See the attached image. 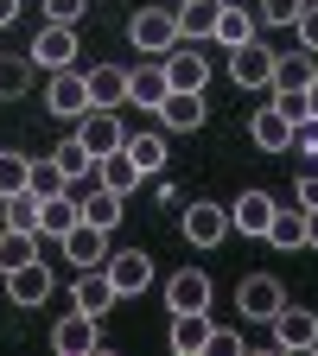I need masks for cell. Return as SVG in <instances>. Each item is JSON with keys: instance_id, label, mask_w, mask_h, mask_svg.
<instances>
[{"instance_id": "7", "label": "cell", "mask_w": 318, "mask_h": 356, "mask_svg": "<svg viewBox=\"0 0 318 356\" xmlns=\"http://www.w3.org/2000/svg\"><path fill=\"white\" fill-rule=\"evenodd\" d=\"M102 267H109V280H115L121 299H134V293L153 286V254H141V248H121V254H109Z\"/></svg>"}, {"instance_id": "28", "label": "cell", "mask_w": 318, "mask_h": 356, "mask_svg": "<svg viewBox=\"0 0 318 356\" xmlns=\"http://www.w3.org/2000/svg\"><path fill=\"white\" fill-rule=\"evenodd\" d=\"M77 204H83V222H96V229H115L127 197H115L109 185H96V191H89V197H77Z\"/></svg>"}, {"instance_id": "41", "label": "cell", "mask_w": 318, "mask_h": 356, "mask_svg": "<svg viewBox=\"0 0 318 356\" xmlns=\"http://www.w3.org/2000/svg\"><path fill=\"white\" fill-rule=\"evenodd\" d=\"M305 248H318V210H305Z\"/></svg>"}, {"instance_id": "6", "label": "cell", "mask_w": 318, "mask_h": 356, "mask_svg": "<svg viewBox=\"0 0 318 356\" xmlns=\"http://www.w3.org/2000/svg\"><path fill=\"white\" fill-rule=\"evenodd\" d=\"M115 280H109V267H77V286H70V305L89 312V318H102V312L115 305Z\"/></svg>"}, {"instance_id": "4", "label": "cell", "mask_w": 318, "mask_h": 356, "mask_svg": "<svg viewBox=\"0 0 318 356\" xmlns=\"http://www.w3.org/2000/svg\"><path fill=\"white\" fill-rule=\"evenodd\" d=\"M38 70H70V58H77V26H64V19H45V32L32 38V51H26Z\"/></svg>"}, {"instance_id": "31", "label": "cell", "mask_w": 318, "mask_h": 356, "mask_svg": "<svg viewBox=\"0 0 318 356\" xmlns=\"http://www.w3.org/2000/svg\"><path fill=\"white\" fill-rule=\"evenodd\" d=\"M267 242L274 248H305V210H274V222H267Z\"/></svg>"}, {"instance_id": "16", "label": "cell", "mask_w": 318, "mask_h": 356, "mask_svg": "<svg viewBox=\"0 0 318 356\" xmlns=\"http://www.w3.org/2000/svg\"><path fill=\"white\" fill-rule=\"evenodd\" d=\"M77 222H83V204H77L70 191H51V197L38 204V236H45V242H64Z\"/></svg>"}, {"instance_id": "13", "label": "cell", "mask_w": 318, "mask_h": 356, "mask_svg": "<svg viewBox=\"0 0 318 356\" xmlns=\"http://www.w3.org/2000/svg\"><path fill=\"white\" fill-rule=\"evenodd\" d=\"M230 236V210L223 204H185V242L191 248H216Z\"/></svg>"}, {"instance_id": "29", "label": "cell", "mask_w": 318, "mask_h": 356, "mask_svg": "<svg viewBox=\"0 0 318 356\" xmlns=\"http://www.w3.org/2000/svg\"><path fill=\"white\" fill-rule=\"evenodd\" d=\"M51 159H58V172L70 178V185H77V178H89V172H96V153H89V147L77 140V134H70V140H58V147H51Z\"/></svg>"}, {"instance_id": "10", "label": "cell", "mask_w": 318, "mask_h": 356, "mask_svg": "<svg viewBox=\"0 0 318 356\" xmlns=\"http://www.w3.org/2000/svg\"><path fill=\"white\" fill-rule=\"evenodd\" d=\"M77 140H83L89 153H96V159H102V153H115V147L127 140V134H121V121H115V108H83V115H77Z\"/></svg>"}, {"instance_id": "33", "label": "cell", "mask_w": 318, "mask_h": 356, "mask_svg": "<svg viewBox=\"0 0 318 356\" xmlns=\"http://www.w3.org/2000/svg\"><path fill=\"white\" fill-rule=\"evenodd\" d=\"M26 191L51 197V191H70V178L58 172V159H32V172H26Z\"/></svg>"}, {"instance_id": "17", "label": "cell", "mask_w": 318, "mask_h": 356, "mask_svg": "<svg viewBox=\"0 0 318 356\" xmlns=\"http://www.w3.org/2000/svg\"><path fill=\"white\" fill-rule=\"evenodd\" d=\"M274 197L267 191H242L236 204H230V229H242V236H267V222H274Z\"/></svg>"}, {"instance_id": "2", "label": "cell", "mask_w": 318, "mask_h": 356, "mask_svg": "<svg viewBox=\"0 0 318 356\" xmlns=\"http://www.w3.org/2000/svg\"><path fill=\"white\" fill-rule=\"evenodd\" d=\"M236 305H242L248 325H274V312L287 305V286H280L274 274H248V280L236 286Z\"/></svg>"}, {"instance_id": "35", "label": "cell", "mask_w": 318, "mask_h": 356, "mask_svg": "<svg viewBox=\"0 0 318 356\" xmlns=\"http://www.w3.org/2000/svg\"><path fill=\"white\" fill-rule=\"evenodd\" d=\"M26 172H32V159H26V153H0V197L26 191Z\"/></svg>"}, {"instance_id": "22", "label": "cell", "mask_w": 318, "mask_h": 356, "mask_svg": "<svg viewBox=\"0 0 318 356\" xmlns=\"http://www.w3.org/2000/svg\"><path fill=\"white\" fill-rule=\"evenodd\" d=\"M83 83H89V102H96V108H121V102H127V70H121V64L83 70Z\"/></svg>"}, {"instance_id": "36", "label": "cell", "mask_w": 318, "mask_h": 356, "mask_svg": "<svg viewBox=\"0 0 318 356\" xmlns=\"http://www.w3.org/2000/svg\"><path fill=\"white\" fill-rule=\"evenodd\" d=\"M305 7H312V0H261L255 13H261V26H293Z\"/></svg>"}, {"instance_id": "19", "label": "cell", "mask_w": 318, "mask_h": 356, "mask_svg": "<svg viewBox=\"0 0 318 356\" xmlns=\"http://www.w3.org/2000/svg\"><path fill=\"white\" fill-rule=\"evenodd\" d=\"M312 51H274V76H267V89L274 96H299V89L312 83Z\"/></svg>"}, {"instance_id": "14", "label": "cell", "mask_w": 318, "mask_h": 356, "mask_svg": "<svg viewBox=\"0 0 318 356\" xmlns=\"http://www.w3.org/2000/svg\"><path fill=\"white\" fill-rule=\"evenodd\" d=\"M230 76H236L242 89H267V76H274V51H267L261 38L236 44V51H230Z\"/></svg>"}, {"instance_id": "3", "label": "cell", "mask_w": 318, "mask_h": 356, "mask_svg": "<svg viewBox=\"0 0 318 356\" xmlns=\"http://www.w3.org/2000/svg\"><path fill=\"white\" fill-rule=\"evenodd\" d=\"M267 337H274V350H318V312H305V305H280L274 325H267Z\"/></svg>"}, {"instance_id": "11", "label": "cell", "mask_w": 318, "mask_h": 356, "mask_svg": "<svg viewBox=\"0 0 318 356\" xmlns=\"http://www.w3.org/2000/svg\"><path fill=\"white\" fill-rule=\"evenodd\" d=\"M293 127H299V121H293L280 102L255 108V121H248V134H255V147H261V153H287V147H293Z\"/></svg>"}, {"instance_id": "42", "label": "cell", "mask_w": 318, "mask_h": 356, "mask_svg": "<svg viewBox=\"0 0 318 356\" xmlns=\"http://www.w3.org/2000/svg\"><path fill=\"white\" fill-rule=\"evenodd\" d=\"M13 13H19V0H0V26H13Z\"/></svg>"}, {"instance_id": "27", "label": "cell", "mask_w": 318, "mask_h": 356, "mask_svg": "<svg viewBox=\"0 0 318 356\" xmlns=\"http://www.w3.org/2000/svg\"><path fill=\"white\" fill-rule=\"evenodd\" d=\"M38 191H13V197H0V229H32L38 236Z\"/></svg>"}, {"instance_id": "32", "label": "cell", "mask_w": 318, "mask_h": 356, "mask_svg": "<svg viewBox=\"0 0 318 356\" xmlns=\"http://www.w3.org/2000/svg\"><path fill=\"white\" fill-rule=\"evenodd\" d=\"M32 254H38V236H32V229H0V274L26 267Z\"/></svg>"}, {"instance_id": "15", "label": "cell", "mask_w": 318, "mask_h": 356, "mask_svg": "<svg viewBox=\"0 0 318 356\" xmlns=\"http://www.w3.org/2000/svg\"><path fill=\"white\" fill-rule=\"evenodd\" d=\"M51 343H58L64 356H89V350L102 343V331H96V318H89V312H77V305H70L64 318L51 325Z\"/></svg>"}, {"instance_id": "9", "label": "cell", "mask_w": 318, "mask_h": 356, "mask_svg": "<svg viewBox=\"0 0 318 356\" xmlns=\"http://www.w3.org/2000/svg\"><path fill=\"white\" fill-rule=\"evenodd\" d=\"M7 299L13 305H45V299H51V261L32 254L26 267H13V274H7Z\"/></svg>"}, {"instance_id": "5", "label": "cell", "mask_w": 318, "mask_h": 356, "mask_svg": "<svg viewBox=\"0 0 318 356\" xmlns=\"http://www.w3.org/2000/svg\"><path fill=\"white\" fill-rule=\"evenodd\" d=\"M159 64H166V83H172V89H204V83H210V64H204V44H198V38H178Z\"/></svg>"}, {"instance_id": "21", "label": "cell", "mask_w": 318, "mask_h": 356, "mask_svg": "<svg viewBox=\"0 0 318 356\" xmlns=\"http://www.w3.org/2000/svg\"><path fill=\"white\" fill-rule=\"evenodd\" d=\"M210 38L223 44V51L248 44V38H255V13H248V7H236V0H223V7H216V26H210Z\"/></svg>"}, {"instance_id": "24", "label": "cell", "mask_w": 318, "mask_h": 356, "mask_svg": "<svg viewBox=\"0 0 318 356\" xmlns=\"http://www.w3.org/2000/svg\"><path fill=\"white\" fill-rule=\"evenodd\" d=\"M102 236H109V229H96V222H77V229L58 242V254H70L77 267H102V261H109V254H102Z\"/></svg>"}, {"instance_id": "18", "label": "cell", "mask_w": 318, "mask_h": 356, "mask_svg": "<svg viewBox=\"0 0 318 356\" xmlns=\"http://www.w3.org/2000/svg\"><path fill=\"white\" fill-rule=\"evenodd\" d=\"M166 305H172V312H210V274H198V267L172 274V280H166Z\"/></svg>"}, {"instance_id": "8", "label": "cell", "mask_w": 318, "mask_h": 356, "mask_svg": "<svg viewBox=\"0 0 318 356\" xmlns=\"http://www.w3.org/2000/svg\"><path fill=\"white\" fill-rule=\"evenodd\" d=\"M45 108L64 115V121H77L83 108H96V102H89V83L77 70H51V83H45Z\"/></svg>"}, {"instance_id": "43", "label": "cell", "mask_w": 318, "mask_h": 356, "mask_svg": "<svg viewBox=\"0 0 318 356\" xmlns=\"http://www.w3.org/2000/svg\"><path fill=\"white\" fill-rule=\"evenodd\" d=\"M172 7H178V0H172Z\"/></svg>"}, {"instance_id": "23", "label": "cell", "mask_w": 318, "mask_h": 356, "mask_svg": "<svg viewBox=\"0 0 318 356\" xmlns=\"http://www.w3.org/2000/svg\"><path fill=\"white\" fill-rule=\"evenodd\" d=\"M204 343H210V312H172V350L204 356Z\"/></svg>"}, {"instance_id": "38", "label": "cell", "mask_w": 318, "mask_h": 356, "mask_svg": "<svg viewBox=\"0 0 318 356\" xmlns=\"http://www.w3.org/2000/svg\"><path fill=\"white\" fill-rule=\"evenodd\" d=\"M293 32H299V51H318V0H312V7L293 19Z\"/></svg>"}, {"instance_id": "20", "label": "cell", "mask_w": 318, "mask_h": 356, "mask_svg": "<svg viewBox=\"0 0 318 356\" xmlns=\"http://www.w3.org/2000/svg\"><path fill=\"white\" fill-rule=\"evenodd\" d=\"M172 96V83H166V64L159 58H147L141 70H127V102H141V108H159Z\"/></svg>"}, {"instance_id": "12", "label": "cell", "mask_w": 318, "mask_h": 356, "mask_svg": "<svg viewBox=\"0 0 318 356\" xmlns=\"http://www.w3.org/2000/svg\"><path fill=\"white\" fill-rule=\"evenodd\" d=\"M172 134H191V127H204V115H210V102H204V89H172V96L153 108Z\"/></svg>"}, {"instance_id": "40", "label": "cell", "mask_w": 318, "mask_h": 356, "mask_svg": "<svg viewBox=\"0 0 318 356\" xmlns=\"http://www.w3.org/2000/svg\"><path fill=\"white\" fill-rule=\"evenodd\" d=\"M299 210H318V165H299Z\"/></svg>"}, {"instance_id": "37", "label": "cell", "mask_w": 318, "mask_h": 356, "mask_svg": "<svg viewBox=\"0 0 318 356\" xmlns=\"http://www.w3.org/2000/svg\"><path fill=\"white\" fill-rule=\"evenodd\" d=\"M242 350H248V337H242V331H223V325H210L204 356H242Z\"/></svg>"}, {"instance_id": "1", "label": "cell", "mask_w": 318, "mask_h": 356, "mask_svg": "<svg viewBox=\"0 0 318 356\" xmlns=\"http://www.w3.org/2000/svg\"><path fill=\"white\" fill-rule=\"evenodd\" d=\"M127 38H134V51L166 58L172 44H178V7H141V13L127 19Z\"/></svg>"}, {"instance_id": "25", "label": "cell", "mask_w": 318, "mask_h": 356, "mask_svg": "<svg viewBox=\"0 0 318 356\" xmlns=\"http://www.w3.org/2000/svg\"><path fill=\"white\" fill-rule=\"evenodd\" d=\"M96 185H109L115 197H127L134 185H141V165H134V159L115 147V153H102V159H96Z\"/></svg>"}, {"instance_id": "30", "label": "cell", "mask_w": 318, "mask_h": 356, "mask_svg": "<svg viewBox=\"0 0 318 356\" xmlns=\"http://www.w3.org/2000/svg\"><path fill=\"white\" fill-rule=\"evenodd\" d=\"M121 153H127L134 165H141V178L166 165V140H159V134H127V140H121Z\"/></svg>"}, {"instance_id": "26", "label": "cell", "mask_w": 318, "mask_h": 356, "mask_svg": "<svg viewBox=\"0 0 318 356\" xmlns=\"http://www.w3.org/2000/svg\"><path fill=\"white\" fill-rule=\"evenodd\" d=\"M216 7L223 0H178V38H210V26H216Z\"/></svg>"}, {"instance_id": "34", "label": "cell", "mask_w": 318, "mask_h": 356, "mask_svg": "<svg viewBox=\"0 0 318 356\" xmlns=\"http://www.w3.org/2000/svg\"><path fill=\"white\" fill-rule=\"evenodd\" d=\"M32 58H0V96H26L32 89Z\"/></svg>"}, {"instance_id": "39", "label": "cell", "mask_w": 318, "mask_h": 356, "mask_svg": "<svg viewBox=\"0 0 318 356\" xmlns=\"http://www.w3.org/2000/svg\"><path fill=\"white\" fill-rule=\"evenodd\" d=\"M83 7H89V0H45V19H64V26H77V19H83Z\"/></svg>"}]
</instances>
